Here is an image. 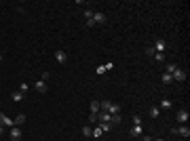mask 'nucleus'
Returning <instances> with one entry per match:
<instances>
[{
    "label": "nucleus",
    "instance_id": "obj_19",
    "mask_svg": "<svg viewBox=\"0 0 190 141\" xmlns=\"http://www.w3.org/2000/svg\"><path fill=\"white\" fill-rule=\"evenodd\" d=\"M161 80H163V84H171V82H173L171 74H163V78H161Z\"/></svg>",
    "mask_w": 190,
    "mask_h": 141
},
{
    "label": "nucleus",
    "instance_id": "obj_14",
    "mask_svg": "<svg viewBox=\"0 0 190 141\" xmlns=\"http://www.w3.org/2000/svg\"><path fill=\"white\" fill-rule=\"evenodd\" d=\"M158 110H171V101L169 99H161V107Z\"/></svg>",
    "mask_w": 190,
    "mask_h": 141
},
{
    "label": "nucleus",
    "instance_id": "obj_3",
    "mask_svg": "<svg viewBox=\"0 0 190 141\" xmlns=\"http://www.w3.org/2000/svg\"><path fill=\"white\" fill-rule=\"evenodd\" d=\"M53 57H55V61H57V63H61V65H63V63L68 61V53L59 48V51H55V55H53Z\"/></svg>",
    "mask_w": 190,
    "mask_h": 141
},
{
    "label": "nucleus",
    "instance_id": "obj_32",
    "mask_svg": "<svg viewBox=\"0 0 190 141\" xmlns=\"http://www.w3.org/2000/svg\"><path fill=\"white\" fill-rule=\"evenodd\" d=\"M142 141H152V137H148V135H142Z\"/></svg>",
    "mask_w": 190,
    "mask_h": 141
},
{
    "label": "nucleus",
    "instance_id": "obj_5",
    "mask_svg": "<svg viewBox=\"0 0 190 141\" xmlns=\"http://www.w3.org/2000/svg\"><path fill=\"white\" fill-rule=\"evenodd\" d=\"M171 78H173V80H178V82H184V80H186V72L178 68V70L171 74Z\"/></svg>",
    "mask_w": 190,
    "mask_h": 141
},
{
    "label": "nucleus",
    "instance_id": "obj_2",
    "mask_svg": "<svg viewBox=\"0 0 190 141\" xmlns=\"http://www.w3.org/2000/svg\"><path fill=\"white\" fill-rule=\"evenodd\" d=\"M188 118H190L188 110H179L178 114H175V120H178L179 124H186V122H188Z\"/></svg>",
    "mask_w": 190,
    "mask_h": 141
},
{
    "label": "nucleus",
    "instance_id": "obj_11",
    "mask_svg": "<svg viewBox=\"0 0 190 141\" xmlns=\"http://www.w3.org/2000/svg\"><path fill=\"white\" fill-rule=\"evenodd\" d=\"M34 89L38 91V93H47V82H42V80H38V82L34 84Z\"/></svg>",
    "mask_w": 190,
    "mask_h": 141
},
{
    "label": "nucleus",
    "instance_id": "obj_12",
    "mask_svg": "<svg viewBox=\"0 0 190 141\" xmlns=\"http://www.w3.org/2000/svg\"><path fill=\"white\" fill-rule=\"evenodd\" d=\"M108 114H112V116H114V114H120V107L116 106V103H110V107H108Z\"/></svg>",
    "mask_w": 190,
    "mask_h": 141
},
{
    "label": "nucleus",
    "instance_id": "obj_1",
    "mask_svg": "<svg viewBox=\"0 0 190 141\" xmlns=\"http://www.w3.org/2000/svg\"><path fill=\"white\" fill-rule=\"evenodd\" d=\"M171 133H173V135H182V137H186V139L190 137V129L186 126V124H182V126H173Z\"/></svg>",
    "mask_w": 190,
    "mask_h": 141
},
{
    "label": "nucleus",
    "instance_id": "obj_17",
    "mask_svg": "<svg viewBox=\"0 0 190 141\" xmlns=\"http://www.w3.org/2000/svg\"><path fill=\"white\" fill-rule=\"evenodd\" d=\"M110 124H120V114H110Z\"/></svg>",
    "mask_w": 190,
    "mask_h": 141
},
{
    "label": "nucleus",
    "instance_id": "obj_33",
    "mask_svg": "<svg viewBox=\"0 0 190 141\" xmlns=\"http://www.w3.org/2000/svg\"><path fill=\"white\" fill-rule=\"evenodd\" d=\"M2 133H4V126H2V124H0V135H2Z\"/></svg>",
    "mask_w": 190,
    "mask_h": 141
},
{
    "label": "nucleus",
    "instance_id": "obj_26",
    "mask_svg": "<svg viewBox=\"0 0 190 141\" xmlns=\"http://www.w3.org/2000/svg\"><path fill=\"white\" fill-rule=\"evenodd\" d=\"M49 78H51L49 72H42V74H40V80H42V82H49Z\"/></svg>",
    "mask_w": 190,
    "mask_h": 141
},
{
    "label": "nucleus",
    "instance_id": "obj_13",
    "mask_svg": "<svg viewBox=\"0 0 190 141\" xmlns=\"http://www.w3.org/2000/svg\"><path fill=\"white\" fill-rule=\"evenodd\" d=\"M148 114H150V118H158V116H161V110L152 106V107H150V110H148Z\"/></svg>",
    "mask_w": 190,
    "mask_h": 141
},
{
    "label": "nucleus",
    "instance_id": "obj_28",
    "mask_svg": "<svg viewBox=\"0 0 190 141\" xmlns=\"http://www.w3.org/2000/svg\"><path fill=\"white\" fill-rule=\"evenodd\" d=\"M84 25H87V27H95V21H93V19H87Z\"/></svg>",
    "mask_w": 190,
    "mask_h": 141
},
{
    "label": "nucleus",
    "instance_id": "obj_16",
    "mask_svg": "<svg viewBox=\"0 0 190 141\" xmlns=\"http://www.w3.org/2000/svg\"><path fill=\"white\" fill-rule=\"evenodd\" d=\"M99 129H101V133H108V131L112 129V124L110 122H99Z\"/></svg>",
    "mask_w": 190,
    "mask_h": 141
},
{
    "label": "nucleus",
    "instance_id": "obj_31",
    "mask_svg": "<svg viewBox=\"0 0 190 141\" xmlns=\"http://www.w3.org/2000/svg\"><path fill=\"white\" fill-rule=\"evenodd\" d=\"M104 68H106V72H108V70H112V68H114V63H112V61H108V63L104 65Z\"/></svg>",
    "mask_w": 190,
    "mask_h": 141
},
{
    "label": "nucleus",
    "instance_id": "obj_35",
    "mask_svg": "<svg viewBox=\"0 0 190 141\" xmlns=\"http://www.w3.org/2000/svg\"><path fill=\"white\" fill-rule=\"evenodd\" d=\"M0 61H2V55H0Z\"/></svg>",
    "mask_w": 190,
    "mask_h": 141
},
{
    "label": "nucleus",
    "instance_id": "obj_29",
    "mask_svg": "<svg viewBox=\"0 0 190 141\" xmlns=\"http://www.w3.org/2000/svg\"><path fill=\"white\" fill-rule=\"evenodd\" d=\"M89 122H97V114H89Z\"/></svg>",
    "mask_w": 190,
    "mask_h": 141
},
{
    "label": "nucleus",
    "instance_id": "obj_21",
    "mask_svg": "<svg viewBox=\"0 0 190 141\" xmlns=\"http://www.w3.org/2000/svg\"><path fill=\"white\" fill-rule=\"evenodd\" d=\"M93 9H84V21H87V19H93Z\"/></svg>",
    "mask_w": 190,
    "mask_h": 141
},
{
    "label": "nucleus",
    "instance_id": "obj_8",
    "mask_svg": "<svg viewBox=\"0 0 190 141\" xmlns=\"http://www.w3.org/2000/svg\"><path fill=\"white\" fill-rule=\"evenodd\" d=\"M131 135H133V137H142L144 135L142 124H133V126H131Z\"/></svg>",
    "mask_w": 190,
    "mask_h": 141
},
{
    "label": "nucleus",
    "instance_id": "obj_22",
    "mask_svg": "<svg viewBox=\"0 0 190 141\" xmlns=\"http://www.w3.org/2000/svg\"><path fill=\"white\" fill-rule=\"evenodd\" d=\"M24 122H25V116H24V114H19V116L15 118V126H19V124H24Z\"/></svg>",
    "mask_w": 190,
    "mask_h": 141
},
{
    "label": "nucleus",
    "instance_id": "obj_27",
    "mask_svg": "<svg viewBox=\"0 0 190 141\" xmlns=\"http://www.w3.org/2000/svg\"><path fill=\"white\" fill-rule=\"evenodd\" d=\"M95 74H99V76H101V74H106V68H104V65H97V70H95Z\"/></svg>",
    "mask_w": 190,
    "mask_h": 141
},
{
    "label": "nucleus",
    "instance_id": "obj_24",
    "mask_svg": "<svg viewBox=\"0 0 190 141\" xmlns=\"http://www.w3.org/2000/svg\"><path fill=\"white\" fill-rule=\"evenodd\" d=\"M91 137H93V139H99V137H101V129H99V126H97V129H93Z\"/></svg>",
    "mask_w": 190,
    "mask_h": 141
},
{
    "label": "nucleus",
    "instance_id": "obj_4",
    "mask_svg": "<svg viewBox=\"0 0 190 141\" xmlns=\"http://www.w3.org/2000/svg\"><path fill=\"white\" fill-rule=\"evenodd\" d=\"M154 53H165V48H167V42L165 40H161V38H158V40H154Z\"/></svg>",
    "mask_w": 190,
    "mask_h": 141
},
{
    "label": "nucleus",
    "instance_id": "obj_25",
    "mask_svg": "<svg viewBox=\"0 0 190 141\" xmlns=\"http://www.w3.org/2000/svg\"><path fill=\"white\" fill-rule=\"evenodd\" d=\"M28 89H30V84H28V82H21V84H19V91H21V93H28Z\"/></svg>",
    "mask_w": 190,
    "mask_h": 141
},
{
    "label": "nucleus",
    "instance_id": "obj_34",
    "mask_svg": "<svg viewBox=\"0 0 190 141\" xmlns=\"http://www.w3.org/2000/svg\"><path fill=\"white\" fill-rule=\"evenodd\" d=\"M154 141H165V139H154Z\"/></svg>",
    "mask_w": 190,
    "mask_h": 141
},
{
    "label": "nucleus",
    "instance_id": "obj_6",
    "mask_svg": "<svg viewBox=\"0 0 190 141\" xmlns=\"http://www.w3.org/2000/svg\"><path fill=\"white\" fill-rule=\"evenodd\" d=\"M0 124H2V126H15V120L9 118V116H4V114L0 112Z\"/></svg>",
    "mask_w": 190,
    "mask_h": 141
},
{
    "label": "nucleus",
    "instance_id": "obj_20",
    "mask_svg": "<svg viewBox=\"0 0 190 141\" xmlns=\"http://www.w3.org/2000/svg\"><path fill=\"white\" fill-rule=\"evenodd\" d=\"M175 70H178V65H175V63H167V72H165V74H173Z\"/></svg>",
    "mask_w": 190,
    "mask_h": 141
},
{
    "label": "nucleus",
    "instance_id": "obj_7",
    "mask_svg": "<svg viewBox=\"0 0 190 141\" xmlns=\"http://www.w3.org/2000/svg\"><path fill=\"white\" fill-rule=\"evenodd\" d=\"M9 135H11L13 141H19L21 139V131H19V126H11V133H9Z\"/></svg>",
    "mask_w": 190,
    "mask_h": 141
},
{
    "label": "nucleus",
    "instance_id": "obj_9",
    "mask_svg": "<svg viewBox=\"0 0 190 141\" xmlns=\"http://www.w3.org/2000/svg\"><path fill=\"white\" fill-rule=\"evenodd\" d=\"M93 21H95V25L106 23V15H104V13H93Z\"/></svg>",
    "mask_w": 190,
    "mask_h": 141
},
{
    "label": "nucleus",
    "instance_id": "obj_10",
    "mask_svg": "<svg viewBox=\"0 0 190 141\" xmlns=\"http://www.w3.org/2000/svg\"><path fill=\"white\" fill-rule=\"evenodd\" d=\"M24 97H25V95L21 93V91H13V93H11V99H13V101H17V103L24 101Z\"/></svg>",
    "mask_w": 190,
    "mask_h": 141
},
{
    "label": "nucleus",
    "instance_id": "obj_23",
    "mask_svg": "<svg viewBox=\"0 0 190 141\" xmlns=\"http://www.w3.org/2000/svg\"><path fill=\"white\" fill-rule=\"evenodd\" d=\"M91 133H93V129L84 124V126H83V135H84V137H91Z\"/></svg>",
    "mask_w": 190,
    "mask_h": 141
},
{
    "label": "nucleus",
    "instance_id": "obj_18",
    "mask_svg": "<svg viewBox=\"0 0 190 141\" xmlns=\"http://www.w3.org/2000/svg\"><path fill=\"white\" fill-rule=\"evenodd\" d=\"M152 57H154V61H156V63H161V61H165V53H154Z\"/></svg>",
    "mask_w": 190,
    "mask_h": 141
},
{
    "label": "nucleus",
    "instance_id": "obj_15",
    "mask_svg": "<svg viewBox=\"0 0 190 141\" xmlns=\"http://www.w3.org/2000/svg\"><path fill=\"white\" fill-rule=\"evenodd\" d=\"M89 110H91V114H97V112H99V101H91Z\"/></svg>",
    "mask_w": 190,
    "mask_h": 141
},
{
    "label": "nucleus",
    "instance_id": "obj_30",
    "mask_svg": "<svg viewBox=\"0 0 190 141\" xmlns=\"http://www.w3.org/2000/svg\"><path fill=\"white\" fill-rule=\"evenodd\" d=\"M133 124H142V118H140V116H133Z\"/></svg>",
    "mask_w": 190,
    "mask_h": 141
}]
</instances>
